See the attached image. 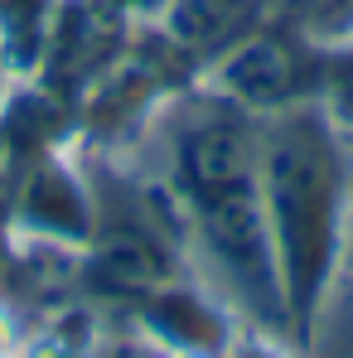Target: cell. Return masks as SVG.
Listing matches in <instances>:
<instances>
[{"instance_id":"cell-6","label":"cell","mask_w":353,"mask_h":358,"mask_svg":"<svg viewBox=\"0 0 353 358\" xmlns=\"http://www.w3.org/2000/svg\"><path fill=\"white\" fill-rule=\"evenodd\" d=\"M300 358H353V271H339L295 339Z\"/></svg>"},{"instance_id":"cell-8","label":"cell","mask_w":353,"mask_h":358,"mask_svg":"<svg viewBox=\"0 0 353 358\" xmlns=\"http://www.w3.org/2000/svg\"><path fill=\"white\" fill-rule=\"evenodd\" d=\"M102 354L107 349L97 344V329L87 324V315H59L39 334H24V349H20V358H102Z\"/></svg>"},{"instance_id":"cell-9","label":"cell","mask_w":353,"mask_h":358,"mask_svg":"<svg viewBox=\"0 0 353 358\" xmlns=\"http://www.w3.org/2000/svg\"><path fill=\"white\" fill-rule=\"evenodd\" d=\"M24 334H29L24 329V315L0 296V354H20L24 349Z\"/></svg>"},{"instance_id":"cell-4","label":"cell","mask_w":353,"mask_h":358,"mask_svg":"<svg viewBox=\"0 0 353 358\" xmlns=\"http://www.w3.org/2000/svg\"><path fill=\"white\" fill-rule=\"evenodd\" d=\"M10 228L39 247H87L92 238V175L68 155H39L15 194Z\"/></svg>"},{"instance_id":"cell-11","label":"cell","mask_w":353,"mask_h":358,"mask_svg":"<svg viewBox=\"0 0 353 358\" xmlns=\"http://www.w3.org/2000/svg\"><path fill=\"white\" fill-rule=\"evenodd\" d=\"M0 358H20V354H0Z\"/></svg>"},{"instance_id":"cell-10","label":"cell","mask_w":353,"mask_h":358,"mask_svg":"<svg viewBox=\"0 0 353 358\" xmlns=\"http://www.w3.org/2000/svg\"><path fill=\"white\" fill-rule=\"evenodd\" d=\"M15 87H20V63H15L5 34H0V117H5V107H10V97H15Z\"/></svg>"},{"instance_id":"cell-1","label":"cell","mask_w":353,"mask_h":358,"mask_svg":"<svg viewBox=\"0 0 353 358\" xmlns=\"http://www.w3.org/2000/svg\"><path fill=\"white\" fill-rule=\"evenodd\" d=\"M141 131L145 179L175 208L189 276L237 324L291 339L261 203V117L199 83L160 102Z\"/></svg>"},{"instance_id":"cell-7","label":"cell","mask_w":353,"mask_h":358,"mask_svg":"<svg viewBox=\"0 0 353 358\" xmlns=\"http://www.w3.org/2000/svg\"><path fill=\"white\" fill-rule=\"evenodd\" d=\"M319 102L339 131L353 136V20L319 34Z\"/></svg>"},{"instance_id":"cell-12","label":"cell","mask_w":353,"mask_h":358,"mask_svg":"<svg viewBox=\"0 0 353 358\" xmlns=\"http://www.w3.org/2000/svg\"><path fill=\"white\" fill-rule=\"evenodd\" d=\"M349 145H353V136H349Z\"/></svg>"},{"instance_id":"cell-2","label":"cell","mask_w":353,"mask_h":358,"mask_svg":"<svg viewBox=\"0 0 353 358\" xmlns=\"http://www.w3.org/2000/svg\"><path fill=\"white\" fill-rule=\"evenodd\" d=\"M261 203L291 339L344 271L353 228V145L319 97L261 117Z\"/></svg>"},{"instance_id":"cell-5","label":"cell","mask_w":353,"mask_h":358,"mask_svg":"<svg viewBox=\"0 0 353 358\" xmlns=\"http://www.w3.org/2000/svg\"><path fill=\"white\" fill-rule=\"evenodd\" d=\"M252 5L257 0H170L165 15H160V29L184 54L213 63L228 44H237L257 24Z\"/></svg>"},{"instance_id":"cell-3","label":"cell","mask_w":353,"mask_h":358,"mask_svg":"<svg viewBox=\"0 0 353 358\" xmlns=\"http://www.w3.org/2000/svg\"><path fill=\"white\" fill-rule=\"evenodd\" d=\"M203 87L237 102L252 117H271L281 107L319 97V34L252 24L237 44L203 63Z\"/></svg>"}]
</instances>
